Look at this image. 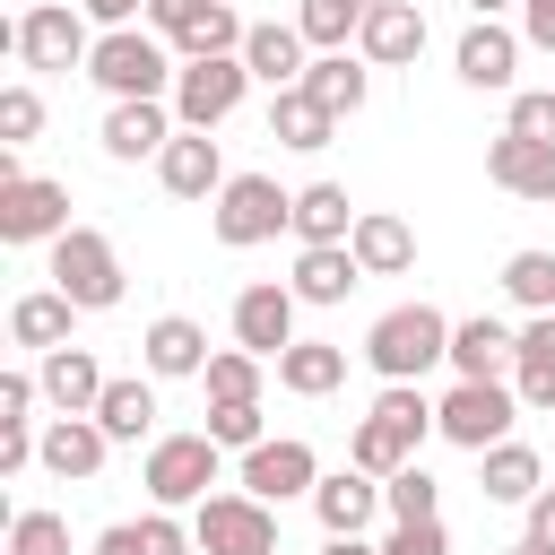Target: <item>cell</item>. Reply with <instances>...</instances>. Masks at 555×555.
<instances>
[{
	"instance_id": "cell-41",
	"label": "cell",
	"mask_w": 555,
	"mask_h": 555,
	"mask_svg": "<svg viewBox=\"0 0 555 555\" xmlns=\"http://www.w3.org/2000/svg\"><path fill=\"white\" fill-rule=\"evenodd\" d=\"M373 416H390V425H399L408 442H425V434H434V399H425L416 382H390V390L373 399Z\"/></svg>"
},
{
	"instance_id": "cell-39",
	"label": "cell",
	"mask_w": 555,
	"mask_h": 555,
	"mask_svg": "<svg viewBox=\"0 0 555 555\" xmlns=\"http://www.w3.org/2000/svg\"><path fill=\"white\" fill-rule=\"evenodd\" d=\"M243 35H251V26H243L225 0H208V17H199V26H191L173 52H182V61H208V52H243Z\"/></svg>"
},
{
	"instance_id": "cell-22",
	"label": "cell",
	"mask_w": 555,
	"mask_h": 555,
	"mask_svg": "<svg viewBox=\"0 0 555 555\" xmlns=\"http://www.w3.org/2000/svg\"><path fill=\"white\" fill-rule=\"evenodd\" d=\"M512 61H520V35H512V26L477 17V26L460 35V78H468V87H486V95L512 87Z\"/></svg>"
},
{
	"instance_id": "cell-7",
	"label": "cell",
	"mask_w": 555,
	"mask_h": 555,
	"mask_svg": "<svg viewBox=\"0 0 555 555\" xmlns=\"http://www.w3.org/2000/svg\"><path fill=\"white\" fill-rule=\"evenodd\" d=\"M243 87H251V61H243V52L182 61V78H173V121H182V130H217V121L243 104Z\"/></svg>"
},
{
	"instance_id": "cell-31",
	"label": "cell",
	"mask_w": 555,
	"mask_h": 555,
	"mask_svg": "<svg viewBox=\"0 0 555 555\" xmlns=\"http://www.w3.org/2000/svg\"><path fill=\"white\" fill-rule=\"evenodd\" d=\"M69 312H78V304H69L61 286L17 295V304H9V338H17V347H69Z\"/></svg>"
},
{
	"instance_id": "cell-16",
	"label": "cell",
	"mask_w": 555,
	"mask_h": 555,
	"mask_svg": "<svg viewBox=\"0 0 555 555\" xmlns=\"http://www.w3.org/2000/svg\"><path fill=\"white\" fill-rule=\"evenodd\" d=\"M165 139H173V113H165V95H121V104L104 113V156H121V165H139V156H165Z\"/></svg>"
},
{
	"instance_id": "cell-32",
	"label": "cell",
	"mask_w": 555,
	"mask_h": 555,
	"mask_svg": "<svg viewBox=\"0 0 555 555\" xmlns=\"http://www.w3.org/2000/svg\"><path fill=\"white\" fill-rule=\"evenodd\" d=\"M477 460H486V477H477L486 503H529V494H538V451H529V442H494V451H477Z\"/></svg>"
},
{
	"instance_id": "cell-26",
	"label": "cell",
	"mask_w": 555,
	"mask_h": 555,
	"mask_svg": "<svg viewBox=\"0 0 555 555\" xmlns=\"http://www.w3.org/2000/svg\"><path fill=\"white\" fill-rule=\"evenodd\" d=\"M278 382H286L295 399H330V390L347 382V347H330V338H295V347L278 356Z\"/></svg>"
},
{
	"instance_id": "cell-2",
	"label": "cell",
	"mask_w": 555,
	"mask_h": 555,
	"mask_svg": "<svg viewBox=\"0 0 555 555\" xmlns=\"http://www.w3.org/2000/svg\"><path fill=\"white\" fill-rule=\"evenodd\" d=\"M87 78L121 104V95H173V61H165V35H139V26H104L95 52H87Z\"/></svg>"
},
{
	"instance_id": "cell-25",
	"label": "cell",
	"mask_w": 555,
	"mask_h": 555,
	"mask_svg": "<svg viewBox=\"0 0 555 555\" xmlns=\"http://www.w3.org/2000/svg\"><path fill=\"white\" fill-rule=\"evenodd\" d=\"M503 356H520V330H503V321H451V373L460 382H494Z\"/></svg>"
},
{
	"instance_id": "cell-11",
	"label": "cell",
	"mask_w": 555,
	"mask_h": 555,
	"mask_svg": "<svg viewBox=\"0 0 555 555\" xmlns=\"http://www.w3.org/2000/svg\"><path fill=\"white\" fill-rule=\"evenodd\" d=\"M295 304H304V295L278 286V278H269V286H243V295H234V347H251V356L278 364V356L295 347Z\"/></svg>"
},
{
	"instance_id": "cell-15",
	"label": "cell",
	"mask_w": 555,
	"mask_h": 555,
	"mask_svg": "<svg viewBox=\"0 0 555 555\" xmlns=\"http://www.w3.org/2000/svg\"><path fill=\"white\" fill-rule=\"evenodd\" d=\"M486 173H494V191H512V199H555V139L503 130V139L486 147Z\"/></svg>"
},
{
	"instance_id": "cell-46",
	"label": "cell",
	"mask_w": 555,
	"mask_h": 555,
	"mask_svg": "<svg viewBox=\"0 0 555 555\" xmlns=\"http://www.w3.org/2000/svg\"><path fill=\"white\" fill-rule=\"evenodd\" d=\"M382 555H451V529H442V520H399V529L382 538Z\"/></svg>"
},
{
	"instance_id": "cell-14",
	"label": "cell",
	"mask_w": 555,
	"mask_h": 555,
	"mask_svg": "<svg viewBox=\"0 0 555 555\" xmlns=\"http://www.w3.org/2000/svg\"><path fill=\"white\" fill-rule=\"evenodd\" d=\"M156 182H165L173 199H217V191H225V156H217V139H208V130H173L165 156H156Z\"/></svg>"
},
{
	"instance_id": "cell-10",
	"label": "cell",
	"mask_w": 555,
	"mask_h": 555,
	"mask_svg": "<svg viewBox=\"0 0 555 555\" xmlns=\"http://www.w3.org/2000/svg\"><path fill=\"white\" fill-rule=\"evenodd\" d=\"M69 234V191L43 173L0 182V243H61Z\"/></svg>"
},
{
	"instance_id": "cell-12",
	"label": "cell",
	"mask_w": 555,
	"mask_h": 555,
	"mask_svg": "<svg viewBox=\"0 0 555 555\" xmlns=\"http://www.w3.org/2000/svg\"><path fill=\"white\" fill-rule=\"evenodd\" d=\"M321 486V468H312V442H295V434H260L251 451H243V494H260V503H286V494H312Z\"/></svg>"
},
{
	"instance_id": "cell-47",
	"label": "cell",
	"mask_w": 555,
	"mask_h": 555,
	"mask_svg": "<svg viewBox=\"0 0 555 555\" xmlns=\"http://www.w3.org/2000/svg\"><path fill=\"white\" fill-rule=\"evenodd\" d=\"M199 17H208V0H147V26H156L165 43H182Z\"/></svg>"
},
{
	"instance_id": "cell-18",
	"label": "cell",
	"mask_w": 555,
	"mask_h": 555,
	"mask_svg": "<svg viewBox=\"0 0 555 555\" xmlns=\"http://www.w3.org/2000/svg\"><path fill=\"white\" fill-rule=\"evenodd\" d=\"M312 512H321V529H330V538H364V520L382 512V486L347 460L338 477H321V486H312Z\"/></svg>"
},
{
	"instance_id": "cell-13",
	"label": "cell",
	"mask_w": 555,
	"mask_h": 555,
	"mask_svg": "<svg viewBox=\"0 0 555 555\" xmlns=\"http://www.w3.org/2000/svg\"><path fill=\"white\" fill-rule=\"evenodd\" d=\"M356 52H364L373 69H408V61L425 52V9H416V0H382V9H364Z\"/></svg>"
},
{
	"instance_id": "cell-34",
	"label": "cell",
	"mask_w": 555,
	"mask_h": 555,
	"mask_svg": "<svg viewBox=\"0 0 555 555\" xmlns=\"http://www.w3.org/2000/svg\"><path fill=\"white\" fill-rule=\"evenodd\" d=\"M95 425H104L113 442H139V434L156 425V390H147V382H104V399H95Z\"/></svg>"
},
{
	"instance_id": "cell-35",
	"label": "cell",
	"mask_w": 555,
	"mask_h": 555,
	"mask_svg": "<svg viewBox=\"0 0 555 555\" xmlns=\"http://www.w3.org/2000/svg\"><path fill=\"white\" fill-rule=\"evenodd\" d=\"M347 460H356L364 477H399V468L416 460V442H408L390 416H364V425H356V442H347Z\"/></svg>"
},
{
	"instance_id": "cell-29",
	"label": "cell",
	"mask_w": 555,
	"mask_h": 555,
	"mask_svg": "<svg viewBox=\"0 0 555 555\" xmlns=\"http://www.w3.org/2000/svg\"><path fill=\"white\" fill-rule=\"evenodd\" d=\"M304 95H321V104L347 121V113L373 95V61H364V52H356V61H347V52H321V61L304 69Z\"/></svg>"
},
{
	"instance_id": "cell-6",
	"label": "cell",
	"mask_w": 555,
	"mask_h": 555,
	"mask_svg": "<svg viewBox=\"0 0 555 555\" xmlns=\"http://www.w3.org/2000/svg\"><path fill=\"white\" fill-rule=\"evenodd\" d=\"M9 43H17V61H26V69H87V52H95V35H87V9H78V0H35V9L9 26Z\"/></svg>"
},
{
	"instance_id": "cell-20",
	"label": "cell",
	"mask_w": 555,
	"mask_h": 555,
	"mask_svg": "<svg viewBox=\"0 0 555 555\" xmlns=\"http://www.w3.org/2000/svg\"><path fill=\"white\" fill-rule=\"evenodd\" d=\"M104 451H113V434H104L95 416H52L35 460H43L52 477H95V468H104Z\"/></svg>"
},
{
	"instance_id": "cell-43",
	"label": "cell",
	"mask_w": 555,
	"mask_h": 555,
	"mask_svg": "<svg viewBox=\"0 0 555 555\" xmlns=\"http://www.w3.org/2000/svg\"><path fill=\"white\" fill-rule=\"evenodd\" d=\"M208 434L225 451H251L260 442V399H208Z\"/></svg>"
},
{
	"instance_id": "cell-38",
	"label": "cell",
	"mask_w": 555,
	"mask_h": 555,
	"mask_svg": "<svg viewBox=\"0 0 555 555\" xmlns=\"http://www.w3.org/2000/svg\"><path fill=\"white\" fill-rule=\"evenodd\" d=\"M382 503H390V520H442V486L408 460L399 477H382Z\"/></svg>"
},
{
	"instance_id": "cell-48",
	"label": "cell",
	"mask_w": 555,
	"mask_h": 555,
	"mask_svg": "<svg viewBox=\"0 0 555 555\" xmlns=\"http://www.w3.org/2000/svg\"><path fill=\"white\" fill-rule=\"evenodd\" d=\"M520 35H529L538 52H555V0H520Z\"/></svg>"
},
{
	"instance_id": "cell-24",
	"label": "cell",
	"mask_w": 555,
	"mask_h": 555,
	"mask_svg": "<svg viewBox=\"0 0 555 555\" xmlns=\"http://www.w3.org/2000/svg\"><path fill=\"white\" fill-rule=\"evenodd\" d=\"M139 356H147V373H165V382H182V373H208V338H199V321H182V312L147 321Z\"/></svg>"
},
{
	"instance_id": "cell-45",
	"label": "cell",
	"mask_w": 555,
	"mask_h": 555,
	"mask_svg": "<svg viewBox=\"0 0 555 555\" xmlns=\"http://www.w3.org/2000/svg\"><path fill=\"white\" fill-rule=\"evenodd\" d=\"M512 130L520 139H555V87H520L512 95Z\"/></svg>"
},
{
	"instance_id": "cell-23",
	"label": "cell",
	"mask_w": 555,
	"mask_h": 555,
	"mask_svg": "<svg viewBox=\"0 0 555 555\" xmlns=\"http://www.w3.org/2000/svg\"><path fill=\"white\" fill-rule=\"evenodd\" d=\"M347 251L364 260V278H399V269L416 260V234H408L390 208H364V217H356V234H347Z\"/></svg>"
},
{
	"instance_id": "cell-44",
	"label": "cell",
	"mask_w": 555,
	"mask_h": 555,
	"mask_svg": "<svg viewBox=\"0 0 555 555\" xmlns=\"http://www.w3.org/2000/svg\"><path fill=\"white\" fill-rule=\"evenodd\" d=\"M35 130H43V95L35 87H9L0 95V147H26Z\"/></svg>"
},
{
	"instance_id": "cell-42",
	"label": "cell",
	"mask_w": 555,
	"mask_h": 555,
	"mask_svg": "<svg viewBox=\"0 0 555 555\" xmlns=\"http://www.w3.org/2000/svg\"><path fill=\"white\" fill-rule=\"evenodd\" d=\"M9 555H69V520L61 512H17L9 520Z\"/></svg>"
},
{
	"instance_id": "cell-52",
	"label": "cell",
	"mask_w": 555,
	"mask_h": 555,
	"mask_svg": "<svg viewBox=\"0 0 555 555\" xmlns=\"http://www.w3.org/2000/svg\"><path fill=\"white\" fill-rule=\"evenodd\" d=\"M512 555H555V546H538V538H520V546H512Z\"/></svg>"
},
{
	"instance_id": "cell-27",
	"label": "cell",
	"mask_w": 555,
	"mask_h": 555,
	"mask_svg": "<svg viewBox=\"0 0 555 555\" xmlns=\"http://www.w3.org/2000/svg\"><path fill=\"white\" fill-rule=\"evenodd\" d=\"M191 546H199V538H191L165 503H156L147 520H113V529L95 538V555H191Z\"/></svg>"
},
{
	"instance_id": "cell-3",
	"label": "cell",
	"mask_w": 555,
	"mask_h": 555,
	"mask_svg": "<svg viewBox=\"0 0 555 555\" xmlns=\"http://www.w3.org/2000/svg\"><path fill=\"white\" fill-rule=\"evenodd\" d=\"M208 225H217V243H225V251H251V243H269L278 225H295V191H278L269 173H225V191H217Z\"/></svg>"
},
{
	"instance_id": "cell-28",
	"label": "cell",
	"mask_w": 555,
	"mask_h": 555,
	"mask_svg": "<svg viewBox=\"0 0 555 555\" xmlns=\"http://www.w3.org/2000/svg\"><path fill=\"white\" fill-rule=\"evenodd\" d=\"M243 61H251V78H269V87H304V26H251L243 35Z\"/></svg>"
},
{
	"instance_id": "cell-37",
	"label": "cell",
	"mask_w": 555,
	"mask_h": 555,
	"mask_svg": "<svg viewBox=\"0 0 555 555\" xmlns=\"http://www.w3.org/2000/svg\"><path fill=\"white\" fill-rule=\"evenodd\" d=\"M503 295L529 312H555V251H512L503 260Z\"/></svg>"
},
{
	"instance_id": "cell-4",
	"label": "cell",
	"mask_w": 555,
	"mask_h": 555,
	"mask_svg": "<svg viewBox=\"0 0 555 555\" xmlns=\"http://www.w3.org/2000/svg\"><path fill=\"white\" fill-rule=\"evenodd\" d=\"M217 434H156L147 442V468H139V486L165 503V512H182V503H208V486H217Z\"/></svg>"
},
{
	"instance_id": "cell-36",
	"label": "cell",
	"mask_w": 555,
	"mask_h": 555,
	"mask_svg": "<svg viewBox=\"0 0 555 555\" xmlns=\"http://www.w3.org/2000/svg\"><path fill=\"white\" fill-rule=\"evenodd\" d=\"M295 26H304V43H312V52H347V35L364 26V0H304V9H295Z\"/></svg>"
},
{
	"instance_id": "cell-40",
	"label": "cell",
	"mask_w": 555,
	"mask_h": 555,
	"mask_svg": "<svg viewBox=\"0 0 555 555\" xmlns=\"http://www.w3.org/2000/svg\"><path fill=\"white\" fill-rule=\"evenodd\" d=\"M260 364L269 356H251V347H225V356H208V399H260Z\"/></svg>"
},
{
	"instance_id": "cell-49",
	"label": "cell",
	"mask_w": 555,
	"mask_h": 555,
	"mask_svg": "<svg viewBox=\"0 0 555 555\" xmlns=\"http://www.w3.org/2000/svg\"><path fill=\"white\" fill-rule=\"evenodd\" d=\"M529 538H538V546H555V486H538V494H529Z\"/></svg>"
},
{
	"instance_id": "cell-8",
	"label": "cell",
	"mask_w": 555,
	"mask_h": 555,
	"mask_svg": "<svg viewBox=\"0 0 555 555\" xmlns=\"http://www.w3.org/2000/svg\"><path fill=\"white\" fill-rule=\"evenodd\" d=\"M512 416H520V390H503V382H460L451 399H434V434L460 451H494L512 434Z\"/></svg>"
},
{
	"instance_id": "cell-50",
	"label": "cell",
	"mask_w": 555,
	"mask_h": 555,
	"mask_svg": "<svg viewBox=\"0 0 555 555\" xmlns=\"http://www.w3.org/2000/svg\"><path fill=\"white\" fill-rule=\"evenodd\" d=\"M78 9H87L95 26H139V9H147V0H78Z\"/></svg>"
},
{
	"instance_id": "cell-5",
	"label": "cell",
	"mask_w": 555,
	"mask_h": 555,
	"mask_svg": "<svg viewBox=\"0 0 555 555\" xmlns=\"http://www.w3.org/2000/svg\"><path fill=\"white\" fill-rule=\"evenodd\" d=\"M52 286L78 304V312H113L121 304V251L95 234V225H69L52 243Z\"/></svg>"
},
{
	"instance_id": "cell-33",
	"label": "cell",
	"mask_w": 555,
	"mask_h": 555,
	"mask_svg": "<svg viewBox=\"0 0 555 555\" xmlns=\"http://www.w3.org/2000/svg\"><path fill=\"white\" fill-rule=\"evenodd\" d=\"M520 408H555V312H538L520 330Z\"/></svg>"
},
{
	"instance_id": "cell-9",
	"label": "cell",
	"mask_w": 555,
	"mask_h": 555,
	"mask_svg": "<svg viewBox=\"0 0 555 555\" xmlns=\"http://www.w3.org/2000/svg\"><path fill=\"white\" fill-rule=\"evenodd\" d=\"M191 538H199V555H278V512L260 494H208Z\"/></svg>"
},
{
	"instance_id": "cell-21",
	"label": "cell",
	"mask_w": 555,
	"mask_h": 555,
	"mask_svg": "<svg viewBox=\"0 0 555 555\" xmlns=\"http://www.w3.org/2000/svg\"><path fill=\"white\" fill-rule=\"evenodd\" d=\"M269 139L312 156V147H330V139H338V113H330L321 95H304V87H278V95H269Z\"/></svg>"
},
{
	"instance_id": "cell-19",
	"label": "cell",
	"mask_w": 555,
	"mask_h": 555,
	"mask_svg": "<svg viewBox=\"0 0 555 555\" xmlns=\"http://www.w3.org/2000/svg\"><path fill=\"white\" fill-rule=\"evenodd\" d=\"M286 286H295L304 304H347V286H364V260H356L347 243H304Z\"/></svg>"
},
{
	"instance_id": "cell-30",
	"label": "cell",
	"mask_w": 555,
	"mask_h": 555,
	"mask_svg": "<svg viewBox=\"0 0 555 555\" xmlns=\"http://www.w3.org/2000/svg\"><path fill=\"white\" fill-rule=\"evenodd\" d=\"M356 217H364V208H347L338 182H304V191H295V243H347Z\"/></svg>"
},
{
	"instance_id": "cell-17",
	"label": "cell",
	"mask_w": 555,
	"mask_h": 555,
	"mask_svg": "<svg viewBox=\"0 0 555 555\" xmlns=\"http://www.w3.org/2000/svg\"><path fill=\"white\" fill-rule=\"evenodd\" d=\"M43 399L61 408V416H95V399H104V364L87 356V347H43Z\"/></svg>"
},
{
	"instance_id": "cell-53",
	"label": "cell",
	"mask_w": 555,
	"mask_h": 555,
	"mask_svg": "<svg viewBox=\"0 0 555 555\" xmlns=\"http://www.w3.org/2000/svg\"><path fill=\"white\" fill-rule=\"evenodd\" d=\"M468 9H477V17H494V9H503V0H468Z\"/></svg>"
},
{
	"instance_id": "cell-1",
	"label": "cell",
	"mask_w": 555,
	"mask_h": 555,
	"mask_svg": "<svg viewBox=\"0 0 555 555\" xmlns=\"http://www.w3.org/2000/svg\"><path fill=\"white\" fill-rule=\"evenodd\" d=\"M364 364L382 382H425L434 364H451V321L434 304H399V312H382L364 330Z\"/></svg>"
},
{
	"instance_id": "cell-51",
	"label": "cell",
	"mask_w": 555,
	"mask_h": 555,
	"mask_svg": "<svg viewBox=\"0 0 555 555\" xmlns=\"http://www.w3.org/2000/svg\"><path fill=\"white\" fill-rule=\"evenodd\" d=\"M321 555H382V546H364V538H330Z\"/></svg>"
}]
</instances>
